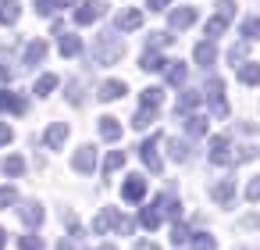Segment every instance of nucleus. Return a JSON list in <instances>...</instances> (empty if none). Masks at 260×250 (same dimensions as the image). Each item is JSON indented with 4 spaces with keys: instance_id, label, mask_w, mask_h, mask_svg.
Listing matches in <instances>:
<instances>
[{
    "instance_id": "1",
    "label": "nucleus",
    "mask_w": 260,
    "mask_h": 250,
    "mask_svg": "<svg viewBox=\"0 0 260 250\" xmlns=\"http://www.w3.org/2000/svg\"><path fill=\"white\" fill-rule=\"evenodd\" d=\"M121 54H125V40H121L114 29H100V33L93 36V47H89L86 58H89V65L107 68V65H118Z\"/></svg>"
},
{
    "instance_id": "2",
    "label": "nucleus",
    "mask_w": 260,
    "mask_h": 250,
    "mask_svg": "<svg viewBox=\"0 0 260 250\" xmlns=\"http://www.w3.org/2000/svg\"><path fill=\"white\" fill-rule=\"evenodd\" d=\"M200 97H207V100H210V107H214V115H217V118H224V115H228V104H224V79L210 75V79L203 82Z\"/></svg>"
},
{
    "instance_id": "3",
    "label": "nucleus",
    "mask_w": 260,
    "mask_h": 250,
    "mask_svg": "<svg viewBox=\"0 0 260 250\" xmlns=\"http://www.w3.org/2000/svg\"><path fill=\"white\" fill-rule=\"evenodd\" d=\"M160 140H164V132H150V140H143L139 143V157H143V164L153 172V175H160V157H157V147H160Z\"/></svg>"
},
{
    "instance_id": "4",
    "label": "nucleus",
    "mask_w": 260,
    "mask_h": 250,
    "mask_svg": "<svg viewBox=\"0 0 260 250\" xmlns=\"http://www.w3.org/2000/svg\"><path fill=\"white\" fill-rule=\"evenodd\" d=\"M104 0H82L79 4V11H75V25H93V22H100L104 18Z\"/></svg>"
},
{
    "instance_id": "5",
    "label": "nucleus",
    "mask_w": 260,
    "mask_h": 250,
    "mask_svg": "<svg viewBox=\"0 0 260 250\" xmlns=\"http://www.w3.org/2000/svg\"><path fill=\"white\" fill-rule=\"evenodd\" d=\"M196 18H200V15H196V8H192V4H178V8L168 15V25H171L175 33H182V29L196 25Z\"/></svg>"
},
{
    "instance_id": "6",
    "label": "nucleus",
    "mask_w": 260,
    "mask_h": 250,
    "mask_svg": "<svg viewBox=\"0 0 260 250\" xmlns=\"http://www.w3.org/2000/svg\"><path fill=\"white\" fill-rule=\"evenodd\" d=\"M207 150H210V164H232V140L228 136H214L210 143H207Z\"/></svg>"
},
{
    "instance_id": "7",
    "label": "nucleus",
    "mask_w": 260,
    "mask_h": 250,
    "mask_svg": "<svg viewBox=\"0 0 260 250\" xmlns=\"http://www.w3.org/2000/svg\"><path fill=\"white\" fill-rule=\"evenodd\" d=\"M72 168L79 172V175H93L96 172V150L86 143V147H79L75 154H72Z\"/></svg>"
},
{
    "instance_id": "8",
    "label": "nucleus",
    "mask_w": 260,
    "mask_h": 250,
    "mask_svg": "<svg viewBox=\"0 0 260 250\" xmlns=\"http://www.w3.org/2000/svg\"><path fill=\"white\" fill-rule=\"evenodd\" d=\"M143 25V11L139 8H121L114 18V33H136Z\"/></svg>"
},
{
    "instance_id": "9",
    "label": "nucleus",
    "mask_w": 260,
    "mask_h": 250,
    "mask_svg": "<svg viewBox=\"0 0 260 250\" xmlns=\"http://www.w3.org/2000/svg\"><path fill=\"white\" fill-rule=\"evenodd\" d=\"M47 61V40H29L25 43V54H22V68H36V65H43Z\"/></svg>"
},
{
    "instance_id": "10",
    "label": "nucleus",
    "mask_w": 260,
    "mask_h": 250,
    "mask_svg": "<svg viewBox=\"0 0 260 250\" xmlns=\"http://www.w3.org/2000/svg\"><path fill=\"white\" fill-rule=\"evenodd\" d=\"M143 197H146V179H143V175H125V182H121V200L139 204Z\"/></svg>"
},
{
    "instance_id": "11",
    "label": "nucleus",
    "mask_w": 260,
    "mask_h": 250,
    "mask_svg": "<svg viewBox=\"0 0 260 250\" xmlns=\"http://www.w3.org/2000/svg\"><path fill=\"white\" fill-rule=\"evenodd\" d=\"M0 111H8V115H25L29 111V100L15 90H0Z\"/></svg>"
},
{
    "instance_id": "12",
    "label": "nucleus",
    "mask_w": 260,
    "mask_h": 250,
    "mask_svg": "<svg viewBox=\"0 0 260 250\" xmlns=\"http://www.w3.org/2000/svg\"><path fill=\"white\" fill-rule=\"evenodd\" d=\"M200 104H203L200 90H182V93H178V100H175V118L192 115V107H200Z\"/></svg>"
},
{
    "instance_id": "13",
    "label": "nucleus",
    "mask_w": 260,
    "mask_h": 250,
    "mask_svg": "<svg viewBox=\"0 0 260 250\" xmlns=\"http://www.w3.org/2000/svg\"><path fill=\"white\" fill-rule=\"evenodd\" d=\"M210 200L214 204H232L235 200V179H217V182H210Z\"/></svg>"
},
{
    "instance_id": "14",
    "label": "nucleus",
    "mask_w": 260,
    "mask_h": 250,
    "mask_svg": "<svg viewBox=\"0 0 260 250\" xmlns=\"http://www.w3.org/2000/svg\"><path fill=\"white\" fill-rule=\"evenodd\" d=\"M153 204H157V211H160V218H164V214H168V218H175V221L182 218V200L175 197V189H168V193H160V197H157Z\"/></svg>"
},
{
    "instance_id": "15",
    "label": "nucleus",
    "mask_w": 260,
    "mask_h": 250,
    "mask_svg": "<svg viewBox=\"0 0 260 250\" xmlns=\"http://www.w3.org/2000/svg\"><path fill=\"white\" fill-rule=\"evenodd\" d=\"M68 132H72V129H68L64 122H50V129L43 132V143H47L50 150H61V147L68 143Z\"/></svg>"
},
{
    "instance_id": "16",
    "label": "nucleus",
    "mask_w": 260,
    "mask_h": 250,
    "mask_svg": "<svg viewBox=\"0 0 260 250\" xmlns=\"http://www.w3.org/2000/svg\"><path fill=\"white\" fill-rule=\"evenodd\" d=\"M18 218H22L29 229H40V225H43V204H40V200H25V204L18 207Z\"/></svg>"
},
{
    "instance_id": "17",
    "label": "nucleus",
    "mask_w": 260,
    "mask_h": 250,
    "mask_svg": "<svg viewBox=\"0 0 260 250\" xmlns=\"http://www.w3.org/2000/svg\"><path fill=\"white\" fill-rule=\"evenodd\" d=\"M192 58H196V65L207 72V68H214V61H217V47H214L210 40H200L196 50H192Z\"/></svg>"
},
{
    "instance_id": "18",
    "label": "nucleus",
    "mask_w": 260,
    "mask_h": 250,
    "mask_svg": "<svg viewBox=\"0 0 260 250\" xmlns=\"http://www.w3.org/2000/svg\"><path fill=\"white\" fill-rule=\"evenodd\" d=\"M128 93V86L121 82V79H107V82H100V90H96V97L104 100V104H111V100H118V97H125Z\"/></svg>"
},
{
    "instance_id": "19",
    "label": "nucleus",
    "mask_w": 260,
    "mask_h": 250,
    "mask_svg": "<svg viewBox=\"0 0 260 250\" xmlns=\"http://www.w3.org/2000/svg\"><path fill=\"white\" fill-rule=\"evenodd\" d=\"M57 50H61V58H79L82 54V40L75 33H61L57 36Z\"/></svg>"
},
{
    "instance_id": "20",
    "label": "nucleus",
    "mask_w": 260,
    "mask_h": 250,
    "mask_svg": "<svg viewBox=\"0 0 260 250\" xmlns=\"http://www.w3.org/2000/svg\"><path fill=\"white\" fill-rule=\"evenodd\" d=\"M235 79H239L242 86H256V82H260V61H242V65L235 68Z\"/></svg>"
},
{
    "instance_id": "21",
    "label": "nucleus",
    "mask_w": 260,
    "mask_h": 250,
    "mask_svg": "<svg viewBox=\"0 0 260 250\" xmlns=\"http://www.w3.org/2000/svg\"><path fill=\"white\" fill-rule=\"evenodd\" d=\"M164 75H168V86H182L189 79V65L185 61H168L164 65Z\"/></svg>"
},
{
    "instance_id": "22",
    "label": "nucleus",
    "mask_w": 260,
    "mask_h": 250,
    "mask_svg": "<svg viewBox=\"0 0 260 250\" xmlns=\"http://www.w3.org/2000/svg\"><path fill=\"white\" fill-rule=\"evenodd\" d=\"M168 154H171V161L185 164V161L192 157V147H189V140H178V136H171V140H168Z\"/></svg>"
},
{
    "instance_id": "23",
    "label": "nucleus",
    "mask_w": 260,
    "mask_h": 250,
    "mask_svg": "<svg viewBox=\"0 0 260 250\" xmlns=\"http://www.w3.org/2000/svg\"><path fill=\"white\" fill-rule=\"evenodd\" d=\"M114 218H118V207H100V214L93 218V236H104L107 229H114Z\"/></svg>"
},
{
    "instance_id": "24",
    "label": "nucleus",
    "mask_w": 260,
    "mask_h": 250,
    "mask_svg": "<svg viewBox=\"0 0 260 250\" xmlns=\"http://www.w3.org/2000/svg\"><path fill=\"white\" fill-rule=\"evenodd\" d=\"M100 136H104L107 143H118V140H121V122H118L114 115H104V118H100Z\"/></svg>"
},
{
    "instance_id": "25",
    "label": "nucleus",
    "mask_w": 260,
    "mask_h": 250,
    "mask_svg": "<svg viewBox=\"0 0 260 250\" xmlns=\"http://www.w3.org/2000/svg\"><path fill=\"white\" fill-rule=\"evenodd\" d=\"M164 54L160 50H143V58H139V68L143 72H164Z\"/></svg>"
},
{
    "instance_id": "26",
    "label": "nucleus",
    "mask_w": 260,
    "mask_h": 250,
    "mask_svg": "<svg viewBox=\"0 0 260 250\" xmlns=\"http://www.w3.org/2000/svg\"><path fill=\"white\" fill-rule=\"evenodd\" d=\"M22 15V4L18 0H0V25H15Z\"/></svg>"
},
{
    "instance_id": "27",
    "label": "nucleus",
    "mask_w": 260,
    "mask_h": 250,
    "mask_svg": "<svg viewBox=\"0 0 260 250\" xmlns=\"http://www.w3.org/2000/svg\"><path fill=\"white\" fill-rule=\"evenodd\" d=\"M64 97H68L72 107H82V104H86V90H82V82H79V79H68V82H64Z\"/></svg>"
},
{
    "instance_id": "28",
    "label": "nucleus",
    "mask_w": 260,
    "mask_h": 250,
    "mask_svg": "<svg viewBox=\"0 0 260 250\" xmlns=\"http://www.w3.org/2000/svg\"><path fill=\"white\" fill-rule=\"evenodd\" d=\"M182 129H185V136H207V118L203 115H185Z\"/></svg>"
},
{
    "instance_id": "29",
    "label": "nucleus",
    "mask_w": 260,
    "mask_h": 250,
    "mask_svg": "<svg viewBox=\"0 0 260 250\" xmlns=\"http://www.w3.org/2000/svg\"><path fill=\"white\" fill-rule=\"evenodd\" d=\"M239 36H242V43H256V40H260V18H256V15H253V18H242Z\"/></svg>"
},
{
    "instance_id": "30",
    "label": "nucleus",
    "mask_w": 260,
    "mask_h": 250,
    "mask_svg": "<svg viewBox=\"0 0 260 250\" xmlns=\"http://www.w3.org/2000/svg\"><path fill=\"white\" fill-rule=\"evenodd\" d=\"M0 172L11 175V179H18V175L25 172V157H22V154H8V157H4V164H0Z\"/></svg>"
},
{
    "instance_id": "31",
    "label": "nucleus",
    "mask_w": 260,
    "mask_h": 250,
    "mask_svg": "<svg viewBox=\"0 0 260 250\" xmlns=\"http://www.w3.org/2000/svg\"><path fill=\"white\" fill-rule=\"evenodd\" d=\"M139 100H143V107H150V111H157V107L164 104V90H160V86H146Z\"/></svg>"
},
{
    "instance_id": "32",
    "label": "nucleus",
    "mask_w": 260,
    "mask_h": 250,
    "mask_svg": "<svg viewBox=\"0 0 260 250\" xmlns=\"http://www.w3.org/2000/svg\"><path fill=\"white\" fill-rule=\"evenodd\" d=\"M139 225H143V229H150V232L160 225V211H157V204H146V207L139 211Z\"/></svg>"
},
{
    "instance_id": "33",
    "label": "nucleus",
    "mask_w": 260,
    "mask_h": 250,
    "mask_svg": "<svg viewBox=\"0 0 260 250\" xmlns=\"http://www.w3.org/2000/svg\"><path fill=\"white\" fill-rule=\"evenodd\" d=\"M256 157H260V147L246 143V147H235V154H232V164H249V161H256Z\"/></svg>"
},
{
    "instance_id": "34",
    "label": "nucleus",
    "mask_w": 260,
    "mask_h": 250,
    "mask_svg": "<svg viewBox=\"0 0 260 250\" xmlns=\"http://www.w3.org/2000/svg\"><path fill=\"white\" fill-rule=\"evenodd\" d=\"M175 36H171V29H157V33H150L146 36V50H160V47H168Z\"/></svg>"
},
{
    "instance_id": "35",
    "label": "nucleus",
    "mask_w": 260,
    "mask_h": 250,
    "mask_svg": "<svg viewBox=\"0 0 260 250\" xmlns=\"http://www.w3.org/2000/svg\"><path fill=\"white\" fill-rule=\"evenodd\" d=\"M54 90H57V75H50V72H47V75H40V79H36V86H32V93H36V97H50Z\"/></svg>"
},
{
    "instance_id": "36",
    "label": "nucleus",
    "mask_w": 260,
    "mask_h": 250,
    "mask_svg": "<svg viewBox=\"0 0 260 250\" xmlns=\"http://www.w3.org/2000/svg\"><path fill=\"white\" fill-rule=\"evenodd\" d=\"M157 118H160L157 111H150V107H139V111H136V118H132V129H139V132H143V129H150Z\"/></svg>"
},
{
    "instance_id": "37",
    "label": "nucleus",
    "mask_w": 260,
    "mask_h": 250,
    "mask_svg": "<svg viewBox=\"0 0 260 250\" xmlns=\"http://www.w3.org/2000/svg\"><path fill=\"white\" fill-rule=\"evenodd\" d=\"M189 246H192V250H217V239H214L210 232H192Z\"/></svg>"
},
{
    "instance_id": "38",
    "label": "nucleus",
    "mask_w": 260,
    "mask_h": 250,
    "mask_svg": "<svg viewBox=\"0 0 260 250\" xmlns=\"http://www.w3.org/2000/svg\"><path fill=\"white\" fill-rule=\"evenodd\" d=\"M121 164H125V150H111V154L104 157V175H114Z\"/></svg>"
},
{
    "instance_id": "39",
    "label": "nucleus",
    "mask_w": 260,
    "mask_h": 250,
    "mask_svg": "<svg viewBox=\"0 0 260 250\" xmlns=\"http://www.w3.org/2000/svg\"><path fill=\"white\" fill-rule=\"evenodd\" d=\"M189 239H192V232H189V225H182V221H175V225H171V243H175V246H189Z\"/></svg>"
},
{
    "instance_id": "40",
    "label": "nucleus",
    "mask_w": 260,
    "mask_h": 250,
    "mask_svg": "<svg viewBox=\"0 0 260 250\" xmlns=\"http://www.w3.org/2000/svg\"><path fill=\"white\" fill-rule=\"evenodd\" d=\"M224 29H228V22H221L217 15H214V18H207V40H210V43H214V40H217Z\"/></svg>"
},
{
    "instance_id": "41",
    "label": "nucleus",
    "mask_w": 260,
    "mask_h": 250,
    "mask_svg": "<svg viewBox=\"0 0 260 250\" xmlns=\"http://www.w3.org/2000/svg\"><path fill=\"white\" fill-rule=\"evenodd\" d=\"M18 250H43V236H36V232L18 236Z\"/></svg>"
},
{
    "instance_id": "42",
    "label": "nucleus",
    "mask_w": 260,
    "mask_h": 250,
    "mask_svg": "<svg viewBox=\"0 0 260 250\" xmlns=\"http://www.w3.org/2000/svg\"><path fill=\"white\" fill-rule=\"evenodd\" d=\"M214 8H217V18H221V22H232V18H235V0H217Z\"/></svg>"
},
{
    "instance_id": "43",
    "label": "nucleus",
    "mask_w": 260,
    "mask_h": 250,
    "mask_svg": "<svg viewBox=\"0 0 260 250\" xmlns=\"http://www.w3.org/2000/svg\"><path fill=\"white\" fill-rule=\"evenodd\" d=\"M246 50H249V43H235V47L228 50V61H232V68H239V65L246 61Z\"/></svg>"
},
{
    "instance_id": "44",
    "label": "nucleus",
    "mask_w": 260,
    "mask_h": 250,
    "mask_svg": "<svg viewBox=\"0 0 260 250\" xmlns=\"http://www.w3.org/2000/svg\"><path fill=\"white\" fill-rule=\"evenodd\" d=\"M18 204V189L15 186H0V207H11Z\"/></svg>"
},
{
    "instance_id": "45",
    "label": "nucleus",
    "mask_w": 260,
    "mask_h": 250,
    "mask_svg": "<svg viewBox=\"0 0 260 250\" xmlns=\"http://www.w3.org/2000/svg\"><path fill=\"white\" fill-rule=\"evenodd\" d=\"M114 229H118L121 236H132V229H136V221H132V218H125V214L118 211V218H114Z\"/></svg>"
},
{
    "instance_id": "46",
    "label": "nucleus",
    "mask_w": 260,
    "mask_h": 250,
    "mask_svg": "<svg viewBox=\"0 0 260 250\" xmlns=\"http://www.w3.org/2000/svg\"><path fill=\"white\" fill-rule=\"evenodd\" d=\"M246 200H253V204L260 200V175H253V179H249V186H246Z\"/></svg>"
},
{
    "instance_id": "47",
    "label": "nucleus",
    "mask_w": 260,
    "mask_h": 250,
    "mask_svg": "<svg viewBox=\"0 0 260 250\" xmlns=\"http://www.w3.org/2000/svg\"><path fill=\"white\" fill-rule=\"evenodd\" d=\"M54 8H57V0H36V15H54Z\"/></svg>"
},
{
    "instance_id": "48",
    "label": "nucleus",
    "mask_w": 260,
    "mask_h": 250,
    "mask_svg": "<svg viewBox=\"0 0 260 250\" xmlns=\"http://www.w3.org/2000/svg\"><path fill=\"white\" fill-rule=\"evenodd\" d=\"M11 140H15V129H11L8 122H0V147H8Z\"/></svg>"
},
{
    "instance_id": "49",
    "label": "nucleus",
    "mask_w": 260,
    "mask_h": 250,
    "mask_svg": "<svg viewBox=\"0 0 260 250\" xmlns=\"http://www.w3.org/2000/svg\"><path fill=\"white\" fill-rule=\"evenodd\" d=\"M15 75H18V68H15V65H8V61L0 65V82H11Z\"/></svg>"
},
{
    "instance_id": "50",
    "label": "nucleus",
    "mask_w": 260,
    "mask_h": 250,
    "mask_svg": "<svg viewBox=\"0 0 260 250\" xmlns=\"http://www.w3.org/2000/svg\"><path fill=\"white\" fill-rule=\"evenodd\" d=\"M239 229H260V214H246V218H239Z\"/></svg>"
},
{
    "instance_id": "51",
    "label": "nucleus",
    "mask_w": 260,
    "mask_h": 250,
    "mask_svg": "<svg viewBox=\"0 0 260 250\" xmlns=\"http://www.w3.org/2000/svg\"><path fill=\"white\" fill-rule=\"evenodd\" d=\"M136 250H160V246H157L153 239H139V243H136Z\"/></svg>"
},
{
    "instance_id": "52",
    "label": "nucleus",
    "mask_w": 260,
    "mask_h": 250,
    "mask_svg": "<svg viewBox=\"0 0 260 250\" xmlns=\"http://www.w3.org/2000/svg\"><path fill=\"white\" fill-rule=\"evenodd\" d=\"M146 8H150V11H164V8H168V0H146Z\"/></svg>"
},
{
    "instance_id": "53",
    "label": "nucleus",
    "mask_w": 260,
    "mask_h": 250,
    "mask_svg": "<svg viewBox=\"0 0 260 250\" xmlns=\"http://www.w3.org/2000/svg\"><path fill=\"white\" fill-rule=\"evenodd\" d=\"M57 250H75V243H72V239H61V246H57Z\"/></svg>"
},
{
    "instance_id": "54",
    "label": "nucleus",
    "mask_w": 260,
    "mask_h": 250,
    "mask_svg": "<svg viewBox=\"0 0 260 250\" xmlns=\"http://www.w3.org/2000/svg\"><path fill=\"white\" fill-rule=\"evenodd\" d=\"M72 4H82V0H57V8H72Z\"/></svg>"
},
{
    "instance_id": "55",
    "label": "nucleus",
    "mask_w": 260,
    "mask_h": 250,
    "mask_svg": "<svg viewBox=\"0 0 260 250\" xmlns=\"http://www.w3.org/2000/svg\"><path fill=\"white\" fill-rule=\"evenodd\" d=\"M4 243H8V232H4V229H0V246H4Z\"/></svg>"
},
{
    "instance_id": "56",
    "label": "nucleus",
    "mask_w": 260,
    "mask_h": 250,
    "mask_svg": "<svg viewBox=\"0 0 260 250\" xmlns=\"http://www.w3.org/2000/svg\"><path fill=\"white\" fill-rule=\"evenodd\" d=\"M96 250H114V246H111V243H104V246H96Z\"/></svg>"
}]
</instances>
